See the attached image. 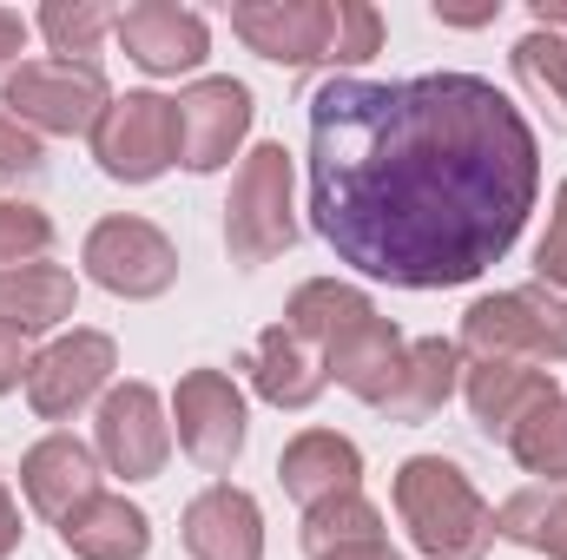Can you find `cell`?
<instances>
[{"instance_id":"ba28073f","label":"cell","mask_w":567,"mask_h":560,"mask_svg":"<svg viewBox=\"0 0 567 560\" xmlns=\"http://www.w3.org/2000/svg\"><path fill=\"white\" fill-rule=\"evenodd\" d=\"M86 271L106 283L113 297H158V290H172V278H178V251L145 218H106L86 238Z\"/></svg>"},{"instance_id":"d6986e66","label":"cell","mask_w":567,"mask_h":560,"mask_svg":"<svg viewBox=\"0 0 567 560\" xmlns=\"http://www.w3.org/2000/svg\"><path fill=\"white\" fill-rule=\"evenodd\" d=\"M60 541L80 560H140L152 548V521L126 495H93L60 521Z\"/></svg>"},{"instance_id":"44dd1931","label":"cell","mask_w":567,"mask_h":560,"mask_svg":"<svg viewBox=\"0 0 567 560\" xmlns=\"http://www.w3.org/2000/svg\"><path fill=\"white\" fill-rule=\"evenodd\" d=\"M73 317V278L60 265H20V271H0V330L13 336H33V330H53Z\"/></svg>"},{"instance_id":"d6a6232c","label":"cell","mask_w":567,"mask_h":560,"mask_svg":"<svg viewBox=\"0 0 567 560\" xmlns=\"http://www.w3.org/2000/svg\"><path fill=\"white\" fill-rule=\"evenodd\" d=\"M20 46H27V20L0 7V73H7V66H20Z\"/></svg>"},{"instance_id":"d4e9b609","label":"cell","mask_w":567,"mask_h":560,"mask_svg":"<svg viewBox=\"0 0 567 560\" xmlns=\"http://www.w3.org/2000/svg\"><path fill=\"white\" fill-rule=\"evenodd\" d=\"M363 541H383V515L363 495H337V501H317L303 515V554L310 560L337 554V548H363Z\"/></svg>"},{"instance_id":"484cf974","label":"cell","mask_w":567,"mask_h":560,"mask_svg":"<svg viewBox=\"0 0 567 560\" xmlns=\"http://www.w3.org/2000/svg\"><path fill=\"white\" fill-rule=\"evenodd\" d=\"M508 455H515L528 475H542V481H567V396L542 403L535 416L522 422V428L508 435Z\"/></svg>"},{"instance_id":"2e32d148","label":"cell","mask_w":567,"mask_h":560,"mask_svg":"<svg viewBox=\"0 0 567 560\" xmlns=\"http://www.w3.org/2000/svg\"><path fill=\"white\" fill-rule=\"evenodd\" d=\"M20 488H27V501H33L47 521H66L80 501L100 495L93 448H86L80 435H47V442H33L27 462H20Z\"/></svg>"},{"instance_id":"e575fe53","label":"cell","mask_w":567,"mask_h":560,"mask_svg":"<svg viewBox=\"0 0 567 560\" xmlns=\"http://www.w3.org/2000/svg\"><path fill=\"white\" fill-rule=\"evenodd\" d=\"M323 560H396V554H390V541H363V548H337Z\"/></svg>"},{"instance_id":"1f68e13d","label":"cell","mask_w":567,"mask_h":560,"mask_svg":"<svg viewBox=\"0 0 567 560\" xmlns=\"http://www.w3.org/2000/svg\"><path fill=\"white\" fill-rule=\"evenodd\" d=\"M33 370V356H27V336H13V330H0V396L20 383Z\"/></svg>"},{"instance_id":"d590c367","label":"cell","mask_w":567,"mask_h":560,"mask_svg":"<svg viewBox=\"0 0 567 560\" xmlns=\"http://www.w3.org/2000/svg\"><path fill=\"white\" fill-rule=\"evenodd\" d=\"M535 27H555V33L567 40V7L561 0H542V7H535Z\"/></svg>"},{"instance_id":"4316f807","label":"cell","mask_w":567,"mask_h":560,"mask_svg":"<svg viewBox=\"0 0 567 560\" xmlns=\"http://www.w3.org/2000/svg\"><path fill=\"white\" fill-rule=\"evenodd\" d=\"M113 27V13L100 7V0H53V7H40V33L53 40V53L60 60H80V66H93V53H100V33Z\"/></svg>"},{"instance_id":"7402d4cb","label":"cell","mask_w":567,"mask_h":560,"mask_svg":"<svg viewBox=\"0 0 567 560\" xmlns=\"http://www.w3.org/2000/svg\"><path fill=\"white\" fill-rule=\"evenodd\" d=\"M455 370H462V350H455V343H442V336L410 343V356H403V376H396V390H390L383 416H390V422H429L442 403H449V390H455Z\"/></svg>"},{"instance_id":"4fadbf2b","label":"cell","mask_w":567,"mask_h":560,"mask_svg":"<svg viewBox=\"0 0 567 560\" xmlns=\"http://www.w3.org/2000/svg\"><path fill=\"white\" fill-rule=\"evenodd\" d=\"M251 133V93L238 80H198L178 93V165L218 172Z\"/></svg>"},{"instance_id":"9c48e42d","label":"cell","mask_w":567,"mask_h":560,"mask_svg":"<svg viewBox=\"0 0 567 560\" xmlns=\"http://www.w3.org/2000/svg\"><path fill=\"white\" fill-rule=\"evenodd\" d=\"M231 33L265 60L310 66L337 46V0H245L231 7Z\"/></svg>"},{"instance_id":"ffe728a7","label":"cell","mask_w":567,"mask_h":560,"mask_svg":"<svg viewBox=\"0 0 567 560\" xmlns=\"http://www.w3.org/2000/svg\"><path fill=\"white\" fill-rule=\"evenodd\" d=\"M251 376H258V396L278 403V409H310L323 396V363L310 356V343H297L284 323H271L258 336V356H251Z\"/></svg>"},{"instance_id":"277c9868","label":"cell","mask_w":567,"mask_h":560,"mask_svg":"<svg viewBox=\"0 0 567 560\" xmlns=\"http://www.w3.org/2000/svg\"><path fill=\"white\" fill-rule=\"evenodd\" d=\"M225 245L238 265H271L278 251L297 245V218H290V152L284 145H251V158L231 178V205H225Z\"/></svg>"},{"instance_id":"30bf717a","label":"cell","mask_w":567,"mask_h":560,"mask_svg":"<svg viewBox=\"0 0 567 560\" xmlns=\"http://www.w3.org/2000/svg\"><path fill=\"white\" fill-rule=\"evenodd\" d=\"M113 363H120L113 336H100V330H73V336H60L53 350L33 356V370H27V403H33L47 422H66L80 403H93V396L106 390Z\"/></svg>"},{"instance_id":"836d02e7","label":"cell","mask_w":567,"mask_h":560,"mask_svg":"<svg viewBox=\"0 0 567 560\" xmlns=\"http://www.w3.org/2000/svg\"><path fill=\"white\" fill-rule=\"evenodd\" d=\"M13 541H20V508H13V495H7V481H0V560L13 554Z\"/></svg>"},{"instance_id":"7c38bea8","label":"cell","mask_w":567,"mask_h":560,"mask_svg":"<svg viewBox=\"0 0 567 560\" xmlns=\"http://www.w3.org/2000/svg\"><path fill=\"white\" fill-rule=\"evenodd\" d=\"M172 455V422L158 409V396L145 383H120L106 403H100V462L126 481L158 475Z\"/></svg>"},{"instance_id":"cb8c5ba5","label":"cell","mask_w":567,"mask_h":560,"mask_svg":"<svg viewBox=\"0 0 567 560\" xmlns=\"http://www.w3.org/2000/svg\"><path fill=\"white\" fill-rule=\"evenodd\" d=\"M515 73H522V86L542 100L548 126L567 133V40L555 33V27L522 33V46H515Z\"/></svg>"},{"instance_id":"6da1fadb","label":"cell","mask_w":567,"mask_h":560,"mask_svg":"<svg viewBox=\"0 0 567 560\" xmlns=\"http://www.w3.org/2000/svg\"><path fill=\"white\" fill-rule=\"evenodd\" d=\"M542 152L515 100L475 73L323 80L310 93V218L363 278L442 290L522 238Z\"/></svg>"},{"instance_id":"3957f363","label":"cell","mask_w":567,"mask_h":560,"mask_svg":"<svg viewBox=\"0 0 567 560\" xmlns=\"http://www.w3.org/2000/svg\"><path fill=\"white\" fill-rule=\"evenodd\" d=\"M462 350L475 363H567V297H555L548 283H522L468 303Z\"/></svg>"},{"instance_id":"9a60e30c","label":"cell","mask_w":567,"mask_h":560,"mask_svg":"<svg viewBox=\"0 0 567 560\" xmlns=\"http://www.w3.org/2000/svg\"><path fill=\"white\" fill-rule=\"evenodd\" d=\"M185 548L192 560H265V521L258 501L231 481H212L185 508Z\"/></svg>"},{"instance_id":"8fae6325","label":"cell","mask_w":567,"mask_h":560,"mask_svg":"<svg viewBox=\"0 0 567 560\" xmlns=\"http://www.w3.org/2000/svg\"><path fill=\"white\" fill-rule=\"evenodd\" d=\"M403 356H410V343H403V330L390 323V317H377V303H363L330 343H323V376H337L350 396H363V403H390V390H396V376H403Z\"/></svg>"},{"instance_id":"4dcf8cb0","label":"cell","mask_w":567,"mask_h":560,"mask_svg":"<svg viewBox=\"0 0 567 560\" xmlns=\"http://www.w3.org/2000/svg\"><path fill=\"white\" fill-rule=\"evenodd\" d=\"M535 271H542L548 290H567V185H555V218L535 245Z\"/></svg>"},{"instance_id":"7a4b0ae2","label":"cell","mask_w":567,"mask_h":560,"mask_svg":"<svg viewBox=\"0 0 567 560\" xmlns=\"http://www.w3.org/2000/svg\"><path fill=\"white\" fill-rule=\"evenodd\" d=\"M396 508H403V528L416 535V548L429 560H482L495 548V508L442 455H410L403 462Z\"/></svg>"},{"instance_id":"ac0fdd59","label":"cell","mask_w":567,"mask_h":560,"mask_svg":"<svg viewBox=\"0 0 567 560\" xmlns=\"http://www.w3.org/2000/svg\"><path fill=\"white\" fill-rule=\"evenodd\" d=\"M278 475H284V495H297L303 508H317V501L357 495V481H363V455H357V442H343L337 428H303V435L284 448Z\"/></svg>"},{"instance_id":"f546056e","label":"cell","mask_w":567,"mask_h":560,"mask_svg":"<svg viewBox=\"0 0 567 560\" xmlns=\"http://www.w3.org/2000/svg\"><path fill=\"white\" fill-rule=\"evenodd\" d=\"M47 172V152L33 139V126H20L7 106H0V185H27Z\"/></svg>"},{"instance_id":"5b68a950","label":"cell","mask_w":567,"mask_h":560,"mask_svg":"<svg viewBox=\"0 0 567 560\" xmlns=\"http://www.w3.org/2000/svg\"><path fill=\"white\" fill-rule=\"evenodd\" d=\"M20 126L40 133H93L113 106L106 73L80 66V60H20L7 73V100H0Z\"/></svg>"},{"instance_id":"f1b7e54d","label":"cell","mask_w":567,"mask_h":560,"mask_svg":"<svg viewBox=\"0 0 567 560\" xmlns=\"http://www.w3.org/2000/svg\"><path fill=\"white\" fill-rule=\"evenodd\" d=\"M377 46H383V13H377L370 0H337V46H330V60L357 66V60H370Z\"/></svg>"},{"instance_id":"5bb4252c","label":"cell","mask_w":567,"mask_h":560,"mask_svg":"<svg viewBox=\"0 0 567 560\" xmlns=\"http://www.w3.org/2000/svg\"><path fill=\"white\" fill-rule=\"evenodd\" d=\"M113 33L145 73H192L205 60V20L172 0H140V7L113 13Z\"/></svg>"},{"instance_id":"8992f818","label":"cell","mask_w":567,"mask_h":560,"mask_svg":"<svg viewBox=\"0 0 567 560\" xmlns=\"http://www.w3.org/2000/svg\"><path fill=\"white\" fill-rule=\"evenodd\" d=\"M93 158L106 178L145 185L178 158V100L158 93H126L106 106V120L93 126Z\"/></svg>"},{"instance_id":"83f0119b","label":"cell","mask_w":567,"mask_h":560,"mask_svg":"<svg viewBox=\"0 0 567 560\" xmlns=\"http://www.w3.org/2000/svg\"><path fill=\"white\" fill-rule=\"evenodd\" d=\"M53 245V225L47 211L33 205H0V271H20V265H40Z\"/></svg>"},{"instance_id":"603a6c76","label":"cell","mask_w":567,"mask_h":560,"mask_svg":"<svg viewBox=\"0 0 567 560\" xmlns=\"http://www.w3.org/2000/svg\"><path fill=\"white\" fill-rule=\"evenodd\" d=\"M495 535L515 541V548H535V554H548V560H567V481L508 495L495 508Z\"/></svg>"},{"instance_id":"52a82bcc","label":"cell","mask_w":567,"mask_h":560,"mask_svg":"<svg viewBox=\"0 0 567 560\" xmlns=\"http://www.w3.org/2000/svg\"><path fill=\"white\" fill-rule=\"evenodd\" d=\"M172 416H178V448L198 462V468H231L238 448H245V396L225 370H192L172 396Z\"/></svg>"},{"instance_id":"e0dca14e","label":"cell","mask_w":567,"mask_h":560,"mask_svg":"<svg viewBox=\"0 0 567 560\" xmlns=\"http://www.w3.org/2000/svg\"><path fill=\"white\" fill-rule=\"evenodd\" d=\"M462 390H468L475 422H482L495 442H508V435L535 416L542 403H555V396H561V390H555V376H548V370H535V363H475Z\"/></svg>"}]
</instances>
